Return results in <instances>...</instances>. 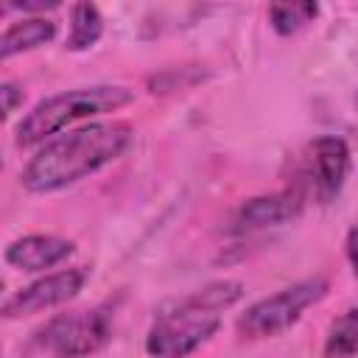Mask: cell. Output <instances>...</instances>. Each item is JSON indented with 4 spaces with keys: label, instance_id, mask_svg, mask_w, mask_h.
I'll use <instances>...</instances> for the list:
<instances>
[{
    "label": "cell",
    "instance_id": "6da1fadb",
    "mask_svg": "<svg viewBox=\"0 0 358 358\" xmlns=\"http://www.w3.org/2000/svg\"><path fill=\"white\" fill-rule=\"evenodd\" d=\"M131 140L134 129L126 120H95L59 131L34 151L20 173V182L28 193L64 190L123 157Z\"/></svg>",
    "mask_w": 358,
    "mask_h": 358
},
{
    "label": "cell",
    "instance_id": "7a4b0ae2",
    "mask_svg": "<svg viewBox=\"0 0 358 358\" xmlns=\"http://www.w3.org/2000/svg\"><path fill=\"white\" fill-rule=\"evenodd\" d=\"M243 285L238 280H215L179 299L165 302L148 333L145 352L151 358H187L221 330V313L238 305Z\"/></svg>",
    "mask_w": 358,
    "mask_h": 358
},
{
    "label": "cell",
    "instance_id": "3957f363",
    "mask_svg": "<svg viewBox=\"0 0 358 358\" xmlns=\"http://www.w3.org/2000/svg\"><path fill=\"white\" fill-rule=\"evenodd\" d=\"M134 101V90L123 84H92V87H73L56 95H48L34 103L31 112L17 123L14 143L20 148L42 145L45 140L56 137L64 126L76 120H90L106 112H117Z\"/></svg>",
    "mask_w": 358,
    "mask_h": 358
},
{
    "label": "cell",
    "instance_id": "277c9868",
    "mask_svg": "<svg viewBox=\"0 0 358 358\" xmlns=\"http://www.w3.org/2000/svg\"><path fill=\"white\" fill-rule=\"evenodd\" d=\"M115 305L101 302L81 310L56 313L28 338V352L36 358H90L112 341Z\"/></svg>",
    "mask_w": 358,
    "mask_h": 358
},
{
    "label": "cell",
    "instance_id": "5b68a950",
    "mask_svg": "<svg viewBox=\"0 0 358 358\" xmlns=\"http://www.w3.org/2000/svg\"><path fill=\"white\" fill-rule=\"evenodd\" d=\"M330 291V282L324 274H313L305 280H296L257 302H252L235 322V330L241 338L249 341H260V338H271L285 333L288 327H294L302 313L313 305H319Z\"/></svg>",
    "mask_w": 358,
    "mask_h": 358
},
{
    "label": "cell",
    "instance_id": "8992f818",
    "mask_svg": "<svg viewBox=\"0 0 358 358\" xmlns=\"http://www.w3.org/2000/svg\"><path fill=\"white\" fill-rule=\"evenodd\" d=\"M352 171L350 145L338 134H322L313 137L305 148V162L296 187L308 196H313L319 204H330L347 185V176Z\"/></svg>",
    "mask_w": 358,
    "mask_h": 358
},
{
    "label": "cell",
    "instance_id": "52a82bcc",
    "mask_svg": "<svg viewBox=\"0 0 358 358\" xmlns=\"http://www.w3.org/2000/svg\"><path fill=\"white\" fill-rule=\"evenodd\" d=\"M90 274H92L90 266H70V268H59V271L42 274L34 282H28L20 291H14L0 305V316L3 319H22V316H34V313L59 308V305L76 299L84 291Z\"/></svg>",
    "mask_w": 358,
    "mask_h": 358
},
{
    "label": "cell",
    "instance_id": "ba28073f",
    "mask_svg": "<svg viewBox=\"0 0 358 358\" xmlns=\"http://www.w3.org/2000/svg\"><path fill=\"white\" fill-rule=\"evenodd\" d=\"M305 193L294 185L277 193H266V196H252L246 201H241L232 213V232H257L266 227H280L288 224L294 218H299V213L305 210Z\"/></svg>",
    "mask_w": 358,
    "mask_h": 358
},
{
    "label": "cell",
    "instance_id": "9c48e42d",
    "mask_svg": "<svg viewBox=\"0 0 358 358\" xmlns=\"http://www.w3.org/2000/svg\"><path fill=\"white\" fill-rule=\"evenodd\" d=\"M73 252H76V243L70 238L34 232V235H22V238L11 241L3 252V257L17 271H45V268H53L62 260H67Z\"/></svg>",
    "mask_w": 358,
    "mask_h": 358
},
{
    "label": "cell",
    "instance_id": "30bf717a",
    "mask_svg": "<svg viewBox=\"0 0 358 358\" xmlns=\"http://www.w3.org/2000/svg\"><path fill=\"white\" fill-rule=\"evenodd\" d=\"M53 36H56V20H50L45 14L42 17H22V20L11 22L8 28L0 31V64L20 56V53H28V50L48 45Z\"/></svg>",
    "mask_w": 358,
    "mask_h": 358
},
{
    "label": "cell",
    "instance_id": "8fae6325",
    "mask_svg": "<svg viewBox=\"0 0 358 358\" xmlns=\"http://www.w3.org/2000/svg\"><path fill=\"white\" fill-rule=\"evenodd\" d=\"M101 34H103V17L95 3L70 6V28L64 39L67 50H87L101 39Z\"/></svg>",
    "mask_w": 358,
    "mask_h": 358
},
{
    "label": "cell",
    "instance_id": "7c38bea8",
    "mask_svg": "<svg viewBox=\"0 0 358 358\" xmlns=\"http://www.w3.org/2000/svg\"><path fill=\"white\" fill-rule=\"evenodd\" d=\"M358 350V310L355 305L344 308L327 327L322 355L324 358H355Z\"/></svg>",
    "mask_w": 358,
    "mask_h": 358
},
{
    "label": "cell",
    "instance_id": "4fadbf2b",
    "mask_svg": "<svg viewBox=\"0 0 358 358\" xmlns=\"http://www.w3.org/2000/svg\"><path fill=\"white\" fill-rule=\"evenodd\" d=\"M319 14V6L305 0V3H274L268 6V22L280 36H291L308 22H313Z\"/></svg>",
    "mask_w": 358,
    "mask_h": 358
},
{
    "label": "cell",
    "instance_id": "5bb4252c",
    "mask_svg": "<svg viewBox=\"0 0 358 358\" xmlns=\"http://www.w3.org/2000/svg\"><path fill=\"white\" fill-rule=\"evenodd\" d=\"M25 101V92L17 81H0V123H6Z\"/></svg>",
    "mask_w": 358,
    "mask_h": 358
},
{
    "label": "cell",
    "instance_id": "9a60e30c",
    "mask_svg": "<svg viewBox=\"0 0 358 358\" xmlns=\"http://www.w3.org/2000/svg\"><path fill=\"white\" fill-rule=\"evenodd\" d=\"M344 252H347V263H350V268H355V227H350V229H347Z\"/></svg>",
    "mask_w": 358,
    "mask_h": 358
},
{
    "label": "cell",
    "instance_id": "2e32d148",
    "mask_svg": "<svg viewBox=\"0 0 358 358\" xmlns=\"http://www.w3.org/2000/svg\"><path fill=\"white\" fill-rule=\"evenodd\" d=\"M3 288H6V285H3V280H0V294H3Z\"/></svg>",
    "mask_w": 358,
    "mask_h": 358
},
{
    "label": "cell",
    "instance_id": "e0dca14e",
    "mask_svg": "<svg viewBox=\"0 0 358 358\" xmlns=\"http://www.w3.org/2000/svg\"><path fill=\"white\" fill-rule=\"evenodd\" d=\"M0 171H3V154H0Z\"/></svg>",
    "mask_w": 358,
    "mask_h": 358
}]
</instances>
